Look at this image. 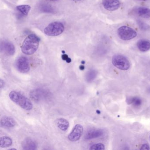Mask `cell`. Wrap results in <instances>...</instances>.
<instances>
[{"label":"cell","mask_w":150,"mask_h":150,"mask_svg":"<svg viewBox=\"0 0 150 150\" xmlns=\"http://www.w3.org/2000/svg\"><path fill=\"white\" fill-rule=\"evenodd\" d=\"M40 38L34 34L28 35L23 42L22 52L27 55L33 54L37 51L39 45Z\"/></svg>","instance_id":"cell-1"},{"label":"cell","mask_w":150,"mask_h":150,"mask_svg":"<svg viewBox=\"0 0 150 150\" xmlns=\"http://www.w3.org/2000/svg\"><path fill=\"white\" fill-rule=\"evenodd\" d=\"M10 99L14 103L27 111H30L33 108L32 103L26 97L19 92L12 91L9 94Z\"/></svg>","instance_id":"cell-2"},{"label":"cell","mask_w":150,"mask_h":150,"mask_svg":"<svg viewBox=\"0 0 150 150\" xmlns=\"http://www.w3.org/2000/svg\"><path fill=\"white\" fill-rule=\"evenodd\" d=\"M65 30L64 24L61 22H52L45 28L44 33L49 36H57L60 35Z\"/></svg>","instance_id":"cell-3"},{"label":"cell","mask_w":150,"mask_h":150,"mask_svg":"<svg viewBox=\"0 0 150 150\" xmlns=\"http://www.w3.org/2000/svg\"><path fill=\"white\" fill-rule=\"evenodd\" d=\"M117 33L120 38L122 40L129 41L134 38L137 36V32L131 27L123 26L117 31Z\"/></svg>","instance_id":"cell-4"},{"label":"cell","mask_w":150,"mask_h":150,"mask_svg":"<svg viewBox=\"0 0 150 150\" xmlns=\"http://www.w3.org/2000/svg\"><path fill=\"white\" fill-rule=\"evenodd\" d=\"M112 63L115 67L121 70H127L130 67L129 61L121 55H115L112 58Z\"/></svg>","instance_id":"cell-5"},{"label":"cell","mask_w":150,"mask_h":150,"mask_svg":"<svg viewBox=\"0 0 150 150\" xmlns=\"http://www.w3.org/2000/svg\"><path fill=\"white\" fill-rule=\"evenodd\" d=\"M16 67L19 72L23 73H27L30 70L29 60L24 56L19 57L16 62Z\"/></svg>","instance_id":"cell-6"},{"label":"cell","mask_w":150,"mask_h":150,"mask_svg":"<svg viewBox=\"0 0 150 150\" xmlns=\"http://www.w3.org/2000/svg\"><path fill=\"white\" fill-rule=\"evenodd\" d=\"M0 51L6 55L11 56L15 54L16 48L11 42L3 41L0 42Z\"/></svg>","instance_id":"cell-7"},{"label":"cell","mask_w":150,"mask_h":150,"mask_svg":"<svg viewBox=\"0 0 150 150\" xmlns=\"http://www.w3.org/2000/svg\"><path fill=\"white\" fill-rule=\"evenodd\" d=\"M49 94L48 92L43 89H36L31 92L30 96L34 101L38 102L46 99Z\"/></svg>","instance_id":"cell-8"},{"label":"cell","mask_w":150,"mask_h":150,"mask_svg":"<svg viewBox=\"0 0 150 150\" xmlns=\"http://www.w3.org/2000/svg\"><path fill=\"white\" fill-rule=\"evenodd\" d=\"M83 131V126L80 124H77L68 136V139L72 142L78 141L81 138Z\"/></svg>","instance_id":"cell-9"},{"label":"cell","mask_w":150,"mask_h":150,"mask_svg":"<svg viewBox=\"0 0 150 150\" xmlns=\"http://www.w3.org/2000/svg\"><path fill=\"white\" fill-rule=\"evenodd\" d=\"M102 4L107 10L114 11L120 8L121 2L120 0H103Z\"/></svg>","instance_id":"cell-10"},{"label":"cell","mask_w":150,"mask_h":150,"mask_svg":"<svg viewBox=\"0 0 150 150\" xmlns=\"http://www.w3.org/2000/svg\"><path fill=\"white\" fill-rule=\"evenodd\" d=\"M135 14L144 18H150V9L144 7H138L134 9L133 10Z\"/></svg>","instance_id":"cell-11"},{"label":"cell","mask_w":150,"mask_h":150,"mask_svg":"<svg viewBox=\"0 0 150 150\" xmlns=\"http://www.w3.org/2000/svg\"><path fill=\"white\" fill-rule=\"evenodd\" d=\"M104 134V131L102 129H97L90 130L86 134L85 139L90 140L100 137Z\"/></svg>","instance_id":"cell-12"},{"label":"cell","mask_w":150,"mask_h":150,"mask_svg":"<svg viewBox=\"0 0 150 150\" xmlns=\"http://www.w3.org/2000/svg\"><path fill=\"white\" fill-rule=\"evenodd\" d=\"M22 146L23 149L25 150H35L37 149V144L35 141L29 138L23 141Z\"/></svg>","instance_id":"cell-13"},{"label":"cell","mask_w":150,"mask_h":150,"mask_svg":"<svg viewBox=\"0 0 150 150\" xmlns=\"http://www.w3.org/2000/svg\"><path fill=\"white\" fill-rule=\"evenodd\" d=\"M0 123L3 127L7 128H12L16 126V121L13 118L8 116H4L1 119Z\"/></svg>","instance_id":"cell-14"},{"label":"cell","mask_w":150,"mask_h":150,"mask_svg":"<svg viewBox=\"0 0 150 150\" xmlns=\"http://www.w3.org/2000/svg\"><path fill=\"white\" fill-rule=\"evenodd\" d=\"M137 46L140 51L147 52L150 49V41L148 40L142 39L137 41Z\"/></svg>","instance_id":"cell-15"},{"label":"cell","mask_w":150,"mask_h":150,"mask_svg":"<svg viewBox=\"0 0 150 150\" xmlns=\"http://www.w3.org/2000/svg\"><path fill=\"white\" fill-rule=\"evenodd\" d=\"M39 9L40 11L44 13L53 14L55 12L54 8L52 5L46 3H40L39 6Z\"/></svg>","instance_id":"cell-16"},{"label":"cell","mask_w":150,"mask_h":150,"mask_svg":"<svg viewBox=\"0 0 150 150\" xmlns=\"http://www.w3.org/2000/svg\"><path fill=\"white\" fill-rule=\"evenodd\" d=\"M12 144V140L8 136H4L0 137V147L6 148L10 147Z\"/></svg>","instance_id":"cell-17"},{"label":"cell","mask_w":150,"mask_h":150,"mask_svg":"<svg viewBox=\"0 0 150 150\" xmlns=\"http://www.w3.org/2000/svg\"><path fill=\"white\" fill-rule=\"evenodd\" d=\"M57 124L58 127L62 131H66L67 130L69 125V122L63 118L57 120Z\"/></svg>","instance_id":"cell-18"},{"label":"cell","mask_w":150,"mask_h":150,"mask_svg":"<svg viewBox=\"0 0 150 150\" xmlns=\"http://www.w3.org/2000/svg\"><path fill=\"white\" fill-rule=\"evenodd\" d=\"M97 72L95 70H90L86 73V79L88 82H92L97 77Z\"/></svg>","instance_id":"cell-19"},{"label":"cell","mask_w":150,"mask_h":150,"mask_svg":"<svg viewBox=\"0 0 150 150\" xmlns=\"http://www.w3.org/2000/svg\"><path fill=\"white\" fill-rule=\"evenodd\" d=\"M17 9L24 16H27L31 9V7L28 5H21L17 6Z\"/></svg>","instance_id":"cell-20"},{"label":"cell","mask_w":150,"mask_h":150,"mask_svg":"<svg viewBox=\"0 0 150 150\" xmlns=\"http://www.w3.org/2000/svg\"><path fill=\"white\" fill-rule=\"evenodd\" d=\"M127 101L129 102V104H133L134 105L137 107L141 105L142 103V100L138 97L132 98L129 99Z\"/></svg>","instance_id":"cell-21"},{"label":"cell","mask_w":150,"mask_h":150,"mask_svg":"<svg viewBox=\"0 0 150 150\" xmlns=\"http://www.w3.org/2000/svg\"><path fill=\"white\" fill-rule=\"evenodd\" d=\"M137 23L139 28L143 31H146L149 29L150 26L149 25L141 20L137 21Z\"/></svg>","instance_id":"cell-22"},{"label":"cell","mask_w":150,"mask_h":150,"mask_svg":"<svg viewBox=\"0 0 150 150\" xmlns=\"http://www.w3.org/2000/svg\"><path fill=\"white\" fill-rule=\"evenodd\" d=\"M89 149L91 150H104L105 146L104 144L101 143L96 144L92 145L90 147Z\"/></svg>","instance_id":"cell-23"},{"label":"cell","mask_w":150,"mask_h":150,"mask_svg":"<svg viewBox=\"0 0 150 150\" xmlns=\"http://www.w3.org/2000/svg\"><path fill=\"white\" fill-rule=\"evenodd\" d=\"M62 60L66 61L68 63H70L72 61L71 59L66 54L62 55Z\"/></svg>","instance_id":"cell-24"},{"label":"cell","mask_w":150,"mask_h":150,"mask_svg":"<svg viewBox=\"0 0 150 150\" xmlns=\"http://www.w3.org/2000/svg\"><path fill=\"white\" fill-rule=\"evenodd\" d=\"M141 150H148L150 149L149 146L148 144H144L142 145V148L141 149Z\"/></svg>","instance_id":"cell-25"},{"label":"cell","mask_w":150,"mask_h":150,"mask_svg":"<svg viewBox=\"0 0 150 150\" xmlns=\"http://www.w3.org/2000/svg\"><path fill=\"white\" fill-rule=\"evenodd\" d=\"M5 85V82L2 79L0 78V88H3Z\"/></svg>","instance_id":"cell-26"},{"label":"cell","mask_w":150,"mask_h":150,"mask_svg":"<svg viewBox=\"0 0 150 150\" xmlns=\"http://www.w3.org/2000/svg\"><path fill=\"white\" fill-rule=\"evenodd\" d=\"M85 68V67L84 66H83V65H82V66H80V67H79V69H80L81 70H83Z\"/></svg>","instance_id":"cell-27"},{"label":"cell","mask_w":150,"mask_h":150,"mask_svg":"<svg viewBox=\"0 0 150 150\" xmlns=\"http://www.w3.org/2000/svg\"><path fill=\"white\" fill-rule=\"evenodd\" d=\"M47 1H59V0H47Z\"/></svg>","instance_id":"cell-28"},{"label":"cell","mask_w":150,"mask_h":150,"mask_svg":"<svg viewBox=\"0 0 150 150\" xmlns=\"http://www.w3.org/2000/svg\"><path fill=\"white\" fill-rule=\"evenodd\" d=\"M137 1H147L148 0H137Z\"/></svg>","instance_id":"cell-29"},{"label":"cell","mask_w":150,"mask_h":150,"mask_svg":"<svg viewBox=\"0 0 150 150\" xmlns=\"http://www.w3.org/2000/svg\"><path fill=\"white\" fill-rule=\"evenodd\" d=\"M73 1H82V0H73Z\"/></svg>","instance_id":"cell-30"}]
</instances>
